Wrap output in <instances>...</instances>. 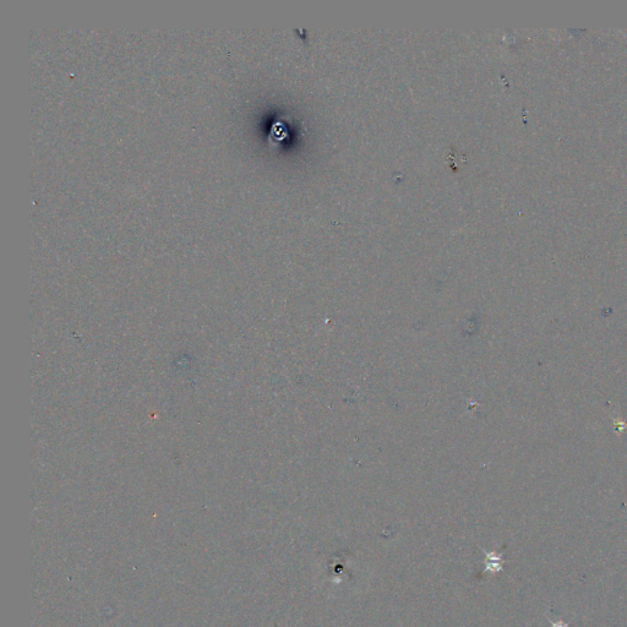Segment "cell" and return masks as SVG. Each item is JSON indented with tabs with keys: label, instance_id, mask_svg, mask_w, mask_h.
Instances as JSON below:
<instances>
[{
	"label": "cell",
	"instance_id": "cell-1",
	"mask_svg": "<svg viewBox=\"0 0 627 627\" xmlns=\"http://www.w3.org/2000/svg\"><path fill=\"white\" fill-rule=\"evenodd\" d=\"M547 619H548V621H549V623H550V625H552V627H569V624L564 623V621H561V620H559V621H556V623H554V621L550 618H547Z\"/></svg>",
	"mask_w": 627,
	"mask_h": 627
}]
</instances>
